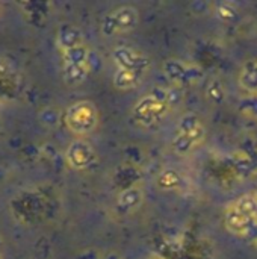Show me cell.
Returning a JSON list of instances; mask_svg holds the SVG:
<instances>
[{"mask_svg": "<svg viewBox=\"0 0 257 259\" xmlns=\"http://www.w3.org/2000/svg\"><path fill=\"white\" fill-rule=\"evenodd\" d=\"M224 226L233 235H248L257 226V197L244 196L230 203L224 212Z\"/></svg>", "mask_w": 257, "mask_h": 259, "instance_id": "1", "label": "cell"}, {"mask_svg": "<svg viewBox=\"0 0 257 259\" xmlns=\"http://www.w3.org/2000/svg\"><path fill=\"white\" fill-rule=\"evenodd\" d=\"M206 137V129L195 114H186L180 118L176 135L171 141L174 153L186 156L192 153Z\"/></svg>", "mask_w": 257, "mask_h": 259, "instance_id": "2", "label": "cell"}, {"mask_svg": "<svg viewBox=\"0 0 257 259\" xmlns=\"http://www.w3.org/2000/svg\"><path fill=\"white\" fill-rule=\"evenodd\" d=\"M170 111V103L159 94L142 96L132 108V117L142 127H155L164 121Z\"/></svg>", "mask_w": 257, "mask_h": 259, "instance_id": "3", "label": "cell"}, {"mask_svg": "<svg viewBox=\"0 0 257 259\" xmlns=\"http://www.w3.org/2000/svg\"><path fill=\"white\" fill-rule=\"evenodd\" d=\"M65 124L76 135H88L98 124V112L92 102L82 100L73 103L65 112Z\"/></svg>", "mask_w": 257, "mask_h": 259, "instance_id": "4", "label": "cell"}, {"mask_svg": "<svg viewBox=\"0 0 257 259\" xmlns=\"http://www.w3.org/2000/svg\"><path fill=\"white\" fill-rule=\"evenodd\" d=\"M139 23V12L133 6H120L111 11L101 23V32L106 36L133 30Z\"/></svg>", "mask_w": 257, "mask_h": 259, "instance_id": "5", "label": "cell"}, {"mask_svg": "<svg viewBox=\"0 0 257 259\" xmlns=\"http://www.w3.org/2000/svg\"><path fill=\"white\" fill-rule=\"evenodd\" d=\"M88 73V50L82 44L70 46L64 53V76L65 82L79 85Z\"/></svg>", "mask_w": 257, "mask_h": 259, "instance_id": "6", "label": "cell"}, {"mask_svg": "<svg viewBox=\"0 0 257 259\" xmlns=\"http://www.w3.org/2000/svg\"><path fill=\"white\" fill-rule=\"evenodd\" d=\"M164 73L177 87L194 85L203 77L201 68L182 59H167L164 62Z\"/></svg>", "mask_w": 257, "mask_h": 259, "instance_id": "7", "label": "cell"}, {"mask_svg": "<svg viewBox=\"0 0 257 259\" xmlns=\"http://www.w3.org/2000/svg\"><path fill=\"white\" fill-rule=\"evenodd\" d=\"M112 56H114L118 68H123V70H130V71H136V73L144 74L150 67L148 56H145L138 49L129 47V46L117 47L114 50Z\"/></svg>", "mask_w": 257, "mask_h": 259, "instance_id": "8", "label": "cell"}, {"mask_svg": "<svg viewBox=\"0 0 257 259\" xmlns=\"http://www.w3.org/2000/svg\"><path fill=\"white\" fill-rule=\"evenodd\" d=\"M67 161L74 170H86L97 161V153L88 141L76 140L67 150Z\"/></svg>", "mask_w": 257, "mask_h": 259, "instance_id": "9", "label": "cell"}, {"mask_svg": "<svg viewBox=\"0 0 257 259\" xmlns=\"http://www.w3.org/2000/svg\"><path fill=\"white\" fill-rule=\"evenodd\" d=\"M144 200V193L139 187H129L124 191H121L117 197V208L124 212V214H130L133 211H136L141 203Z\"/></svg>", "mask_w": 257, "mask_h": 259, "instance_id": "10", "label": "cell"}, {"mask_svg": "<svg viewBox=\"0 0 257 259\" xmlns=\"http://www.w3.org/2000/svg\"><path fill=\"white\" fill-rule=\"evenodd\" d=\"M239 85L248 94H257V58L245 61L241 67Z\"/></svg>", "mask_w": 257, "mask_h": 259, "instance_id": "11", "label": "cell"}, {"mask_svg": "<svg viewBox=\"0 0 257 259\" xmlns=\"http://www.w3.org/2000/svg\"><path fill=\"white\" fill-rule=\"evenodd\" d=\"M183 185L180 173L174 168H167L158 176V187L164 191H177Z\"/></svg>", "mask_w": 257, "mask_h": 259, "instance_id": "12", "label": "cell"}, {"mask_svg": "<svg viewBox=\"0 0 257 259\" xmlns=\"http://www.w3.org/2000/svg\"><path fill=\"white\" fill-rule=\"evenodd\" d=\"M141 79H142L141 73L118 68L117 73L114 74V85L118 90H130V88H135L141 82Z\"/></svg>", "mask_w": 257, "mask_h": 259, "instance_id": "13", "label": "cell"}, {"mask_svg": "<svg viewBox=\"0 0 257 259\" xmlns=\"http://www.w3.org/2000/svg\"><path fill=\"white\" fill-rule=\"evenodd\" d=\"M204 93H206V99L209 102L215 103V105L223 103L226 100V97H227V91H226V87H224L223 80H220L217 77H214V79H211L208 82Z\"/></svg>", "mask_w": 257, "mask_h": 259, "instance_id": "14", "label": "cell"}, {"mask_svg": "<svg viewBox=\"0 0 257 259\" xmlns=\"http://www.w3.org/2000/svg\"><path fill=\"white\" fill-rule=\"evenodd\" d=\"M239 109L245 115L257 118V94H250L248 97L242 99L239 103Z\"/></svg>", "mask_w": 257, "mask_h": 259, "instance_id": "15", "label": "cell"}, {"mask_svg": "<svg viewBox=\"0 0 257 259\" xmlns=\"http://www.w3.org/2000/svg\"><path fill=\"white\" fill-rule=\"evenodd\" d=\"M215 12L221 20H232L236 15V6L233 3H229V2L218 3Z\"/></svg>", "mask_w": 257, "mask_h": 259, "instance_id": "16", "label": "cell"}, {"mask_svg": "<svg viewBox=\"0 0 257 259\" xmlns=\"http://www.w3.org/2000/svg\"><path fill=\"white\" fill-rule=\"evenodd\" d=\"M103 259H124L118 252H109Z\"/></svg>", "mask_w": 257, "mask_h": 259, "instance_id": "17", "label": "cell"}, {"mask_svg": "<svg viewBox=\"0 0 257 259\" xmlns=\"http://www.w3.org/2000/svg\"><path fill=\"white\" fill-rule=\"evenodd\" d=\"M0 259H2V258H0Z\"/></svg>", "mask_w": 257, "mask_h": 259, "instance_id": "18", "label": "cell"}]
</instances>
